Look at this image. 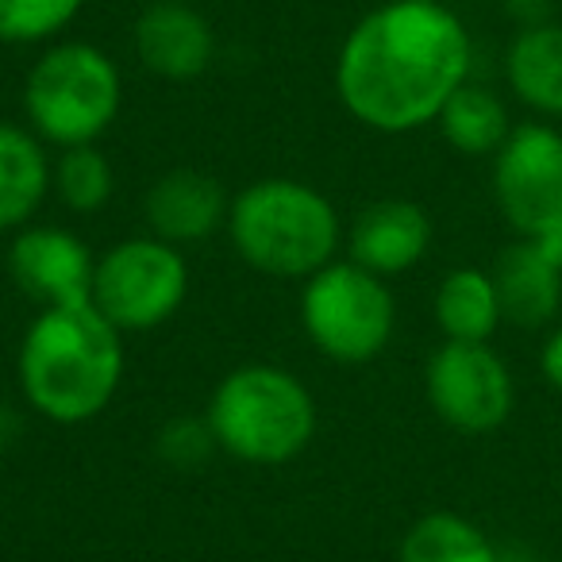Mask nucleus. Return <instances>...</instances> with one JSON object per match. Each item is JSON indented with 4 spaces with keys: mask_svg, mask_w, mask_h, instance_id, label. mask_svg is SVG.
Here are the masks:
<instances>
[{
    "mask_svg": "<svg viewBox=\"0 0 562 562\" xmlns=\"http://www.w3.org/2000/svg\"><path fill=\"white\" fill-rule=\"evenodd\" d=\"M501 321L505 316H501L497 285L485 270L459 266L439 281L436 324L451 344H490Z\"/></svg>",
    "mask_w": 562,
    "mask_h": 562,
    "instance_id": "nucleus-17",
    "label": "nucleus"
},
{
    "mask_svg": "<svg viewBox=\"0 0 562 562\" xmlns=\"http://www.w3.org/2000/svg\"><path fill=\"white\" fill-rule=\"evenodd\" d=\"M189 297L186 250L158 235L120 239L97 258L93 308L127 336V331H155L181 313Z\"/></svg>",
    "mask_w": 562,
    "mask_h": 562,
    "instance_id": "nucleus-7",
    "label": "nucleus"
},
{
    "mask_svg": "<svg viewBox=\"0 0 562 562\" xmlns=\"http://www.w3.org/2000/svg\"><path fill=\"white\" fill-rule=\"evenodd\" d=\"M493 193L520 239H539L562 224V135L520 124L493 155Z\"/></svg>",
    "mask_w": 562,
    "mask_h": 562,
    "instance_id": "nucleus-8",
    "label": "nucleus"
},
{
    "mask_svg": "<svg viewBox=\"0 0 562 562\" xmlns=\"http://www.w3.org/2000/svg\"><path fill=\"white\" fill-rule=\"evenodd\" d=\"M431 247V220L413 201H374L355 216L347 232V258L378 278L413 270Z\"/></svg>",
    "mask_w": 562,
    "mask_h": 562,
    "instance_id": "nucleus-13",
    "label": "nucleus"
},
{
    "mask_svg": "<svg viewBox=\"0 0 562 562\" xmlns=\"http://www.w3.org/2000/svg\"><path fill=\"white\" fill-rule=\"evenodd\" d=\"M155 451L173 470H201L220 447L204 416H173L158 428Z\"/></svg>",
    "mask_w": 562,
    "mask_h": 562,
    "instance_id": "nucleus-22",
    "label": "nucleus"
},
{
    "mask_svg": "<svg viewBox=\"0 0 562 562\" xmlns=\"http://www.w3.org/2000/svg\"><path fill=\"white\" fill-rule=\"evenodd\" d=\"M227 239L258 273L305 281L339 258L344 224L328 196L297 178H258L232 196Z\"/></svg>",
    "mask_w": 562,
    "mask_h": 562,
    "instance_id": "nucleus-3",
    "label": "nucleus"
},
{
    "mask_svg": "<svg viewBox=\"0 0 562 562\" xmlns=\"http://www.w3.org/2000/svg\"><path fill=\"white\" fill-rule=\"evenodd\" d=\"M301 328L339 367L374 362L397 328V301L385 278L351 258H331L301 285Z\"/></svg>",
    "mask_w": 562,
    "mask_h": 562,
    "instance_id": "nucleus-6",
    "label": "nucleus"
},
{
    "mask_svg": "<svg viewBox=\"0 0 562 562\" xmlns=\"http://www.w3.org/2000/svg\"><path fill=\"white\" fill-rule=\"evenodd\" d=\"M50 189H55L58 201H63L70 212L89 216V212H101L104 204L112 201L116 170H112L109 155H104L97 143H86V147H66V150H58Z\"/></svg>",
    "mask_w": 562,
    "mask_h": 562,
    "instance_id": "nucleus-20",
    "label": "nucleus"
},
{
    "mask_svg": "<svg viewBox=\"0 0 562 562\" xmlns=\"http://www.w3.org/2000/svg\"><path fill=\"white\" fill-rule=\"evenodd\" d=\"M135 58L147 74L162 81H196L209 74L216 55L212 24L196 12V4H166L155 0L139 12L132 27Z\"/></svg>",
    "mask_w": 562,
    "mask_h": 562,
    "instance_id": "nucleus-11",
    "label": "nucleus"
},
{
    "mask_svg": "<svg viewBox=\"0 0 562 562\" xmlns=\"http://www.w3.org/2000/svg\"><path fill=\"white\" fill-rule=\"evenodd\" d=\"M439 132L451 143L459 155L482 158V155H497L501 143L508 139L513 124H508L505 104L497 101V93H490L485 86H462L451 101L439 112Z\"/></svg>",
    "mask_w": 562,
    "mask_h": 562,
    "instance_id": "nucleus-18",
    "label": "nucleus"
},
{
    "mask_svg": "<svg viewBox=\"0 0 562 562\" xmlns=\"http://www.w3.org/2000/svg\"><path fill=\"white\" fill-rule=\"evenodd\" d=\"M508 86L524 104L562 116V27L531 24L513 40L505 58Z\"/></svg>",
    "mask_w": 562,
    "mask_h": 562,
    "instance_id": "nucleus-16",
    "label": "nucleus"
},
{
    "mask_svg": "<svg viewBox=\"0 0 562 562\" xmlns=\"http://www.w3.org/2000/svg\"><path fill=\"white\" fill-rule=\"evenodd\" d=\"M16 382L35 416L63 428L89 424L124 382V331L89 305L40 308L16 351Z\"/></svg>",
    "mask_w": 562,
    "mask_h": 562,
    "instance_id": "nucleus-2",
    "label": "nucleus"
},
{
    "mask_svg": "<svg viewBox=\"0 0 562 562\" xmlns=\"http://www.w3.org/2000/svg\"><path fill=\"white\" fill-rule=\"evenodd\" d=\"M397 562H501L477 524L459 513H428L405 531Z\"/></svg>",
    "mask_w": 562,
    "mask_h": 562,
    "instance_id": "nucleus-19",
    "label": "nucleus"
},
{
    "mask_svg": "<svg viewBox=\"0 0 562 562\" xmlns=\"http://www.w3.org/2000/svg\"><path fill=\"white\" fill-rule=\"evenodd\" d=\"M166 4H196V0H166Z\"/></svg>",
    "mask_w": 562,
    "mask_h": 562,
    "instance_id": "nucleus-25",
    "label": "nucleus"
},
{
    "mask_svg": "<svg viewBox=\"0 0 562 562\" xmlns=\"http://www.w3.org/2000/svg\"><path fill=\"white\" fill-rule=\"evenodd\" d=\"M562 266L539 247L536 239H520L501 250L493 266V285H497L501 316L520 328H539L559 313L562 301Z\"/></svg>",
    "mask_w": 562,
    "mask_h": 562,
    "instance_id": "nucleus-15",
    "label": "nucleus"
},
{
    "mask_svg": "<svg viewBox=\"0 0 562 562\" xmlns=\"http://www.w3.org/2000/svg\"><path fill=\"white\" fill-rule=\"evenodd\" d=\"M424 390L439 420L462 436H485L513 413V378L485 344L447 339L424 370Z\"/></svg>",
    "mask_w": 562,
    "mask_h": 562,
    "instance_id": "nucleus-9",
    "label": "nucleus"
},
{
    "mask_svg": "<svg viewBox=\"0 0 562 562\" xmlns=\"http://www.w3.org/2000/svg\"><path fill=\"white\" fill-rule=\"evenodd\" d=\"M124 109V74L109 50L81 40L43 47L24 78V120L47 147L101 143Z\"/></svg>",
    "mask_w": 562,
    "mask_h": 562,
    "instance_id": "nucleus-5",
    "label": "nucleus"
},
{
    "mask_svg": "<svg viewBox=\"0 0 562 562\" xmlns=\"http://www.w3.org/2000/svg\"><path fill=\"white\" fill-rule=\"evenodd\" d=\"M467 24L439 0H385L344 35L336 97L362 127L405 135L439 120L467 86Z\"/></svg>",
    "mask_w": 562,
    "mask_h": 562,
    "instance_id": "nucleus-1",
    "label": "nucleus"
},
{
    "mask_svg": "<svg viewBox=\"0 0 562 562\" xmlns=\"http://www.w3.org/2000/svg\"><path fill=\"white\" fill-rule=\"evenodd\" d=\"M216 447L247 467H285L316 436V401L293 370L247 362L227 370L204 408Z\"/></svg>",
    "mask_w": 562,
    "mask_h": 562,
    "instance_id": "nucleus-4",
    "label": "nucleus"
},
{
    "mask_svg": "<svg viewBox=\"0 0 562 562\" xmlns=\"http://www.w3.org/2000/svg\"><path fill=\"white\" fill-rule=\"evenodd\" d=\"M227 209H232V196L224 193V186L193 166L166 170L143 201L150 235L173 243V247L212 239L220 227H227Z\"/></svg>",
    "mask_w": 562,
    "mask_h": 562,
    "instance_id": "nucleus-12",
    "label": "nucleus"
},
{
    "mask_svg": "<svg viewBox=\"0 0 562 562\" xmlns=\"http://www.w3.org/2000/svg\"><path fill=\"white\" fill-rule=\"evenodd\" d=\"M55 162L47 143L16 120H0V235H16L35 220L50 193Z\"/></svg>",
    "mask_w": 562,
    "mask_h": 562,
    "instance_id": "nucleus-14",
    "label": "nucleus"
},
{
    "mask_svg": "<svg viewBox=\"0 0 562 562\" xmlns=\"http://www.w3.org/2000/svg\"><path fill=\"white\" fill-rule=\"evenodd\" d=\"M86 0H0V43L4 47H47L74 20Z\"/></svg>",
    "mask_w": 562,
    "mask_h": 562,
    "instance_id": "nucleus-21",
    "label": "nucleus"
},
{
    "mask_svg": "<svg viewBox=\"0 0 562 562\" xmlns=\"http://www.w3.org/2000/svg\"><path fill=\"white\" fill-rule=\"evenodd\" d=\"M543 374H547V382L554 385V390H562V328L554 331L551 339H547V347H543Z\"/></svg>",
    "mask_w": 562,
    "mask_h": 562,
    "instance_id": "nucleus-23",
    "label": "nucleus"
},
{
    "mask_svg": "<svg viewBox=\"0 0 562 562\" xmlns=\"http://www.w3.org/2000/svg\"><path fill=\"white\" fill-rule=\"evenodd\" d=\"M9 273L16 290L40 308L89 305L97 255L70 227L27 224L9 243Z\"/></svg>",
    "mask_w": 562,
    "mask_h": 562,
    "instance_id": "nucleus-10",
    "label": "nucleus"
},
{
    "mask_svg": "<svg viewBox=\"0 0 562 562\" xmlns=\"http://www.w3.org/2000/svg\"><path fill=\"white\" fill-rule=\"evenodd\" d=\"M505 4H508V12H513V16L528 20V27H531V24H543V12H547V4H551V0H505Z\"/></svg>",
    "mask_w": 562,
    "mask_h": 562,
    "instance_id": "nucleus-24",
    "label": "nucleus"
}]
</instances>
